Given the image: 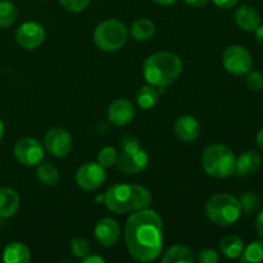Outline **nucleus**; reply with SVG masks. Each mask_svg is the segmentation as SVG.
<instances>
[{"mask_svg":"<svg viewBox=\"0 0 263 263\" xmlns=\"http://www.w3.org/2000/svg\"><path fill=\"white\" fill-rule=\"evenodd\" d=\"M125 241L135 261L149 262L158 258L163 248L161 216L148 208L131 213L125 226Z\"/></svg>","mask_w":263,"mask_h":263,"instance_id":"nucleus-1","label":"nucleus"},{"mask_svg":"<svg viewBox=\"0 0 263 263\" xmlns=\"http://www.w3.org/2000/svg\"><path fill=\"white\" fill-rule=\"evenodd\" d=\"M151 202V193L141 185L117 184L110 186L104 194V204L108 210L118 215L148 208Z\"/></svg>","mask_w":263,"mask_h":263,"instance_id":"nucleus-2","label":"nucleus"},{"mask_svg":"<svg viewBox=\"0 0 263 263\" xmlns=\"http://www.w3.org/2000/svg\"><path fill=\"white\" fill-rule=\"evenodd\" d=\"M182 71L181 59L171 51H159L149 55L143 64L146 82L154 87L168 86Z\"/></svg>","mask_w":263,"mask_h":263,"instance_id":"nucleus-3","label":"nucleus"},{"mask_svg":"<svg viewBox=\"0 0 263 263\" xmlns=\"http://www.w3.org/2000/svg\"><path fill=\"white\" fill-rule=\"evenodd\" d=\"M235 154L225 144H212L202 156L203 168L216 179H225L235 174Z\"/></svg>","mask_w":263,"mask_h":263,"instance_id":"nucleus-4","label":"nucleus"},{"mask_svg":"<svg viewBox=\"0 0 263 263\" xmlns=\"http://www.w3.org/2000/svg\"><path fill=\"white\" fill-rule=\"evenodd\" d=\"M205 213L212 223L217 226H230L239 220L241 207L239 199L230 194L220 193L207 200Z\"/></svg>","mask_w":263,"mask_h":263,"instance_id":"nucleus-5","label":"nucleus"},{"mask_svg":"<svg viewBox=\"0 0 263 263\" xmlns=\"http://www.w3.org/2000/svg\"><path fill=\"white\" fill-rule=\"evenodd\" d=\"M127 40V30L121 21L108 20L97 26L94 41L104 51H115L122 48Z\"/></svg>","mask_w":263,"mask_h":263,"instance_id":"nucleus-6","label":"nucleus"},{"mask_svg":"<svg viewBox=\"0 0 263 263\" xmlns=\"http://www.w3.org/2000/svg\"><path fill=\"white\" fill-rule=\"evenodd\" d=\"M222 63L226 71L234 76H243L251 71L253 59L251 53L241 45H231L222 55Z\"/></svg>","mask_w":263,"mask_h":263,"instance_id":"nucleus-7","label":"nucleus"},{"mask_svg":"<svg viewBox=\"0 0 263 263\" xmlns=\"http://www.w3.org/2000/svg\"><path fill=\"white\" fill-rule=\"evenodd\" d=\"M13 153L20 163L28 167L36 166L44 159L43 145L33 138H23L18 140Z\"/></svg>","mask_w":263,"mask_h":263,"instance_id":"nucleus-8","label":"nucleus"},{"mask_svg":"<svg viewBox=\"0 0 263 263\" xmlns=\"http://www.w3.org/2000/svg\"><path fill=\"white\" fill-rule=\"evenodd\" d=\"M105 177H107V174H105L104 167L94 162L82 164L76 172L77 185L84 190L98 189L105 181Z\"/></svg>","mask_w":263,"mask_h":263,"instance_id":"nucleus-9","label":"nucleus"},{"mask_svg":"<svg viewBox=\"0 0 263 263\" xmlns=\"http://www.w3.org/2000/svg\"><path fill=\"white\" fill-rule=\"evenodd\" d=\"M44 145L51 156L66 157L72 149V138L64 128H51L44 136Z\"/></svg>","mask_w":263,"mask_h":263,"instance_id":"nucleus-10","label":"nucleus"},{"mask_svg":"<svg viewBox=\"0 0 263 263\" xmlns=\"http://www.w3.org/2000/svg\"><path fill=\"white\" fill-rule=\"evenodd\" d=\"M15 40L23 49H35L45 40V30L40 23L25 22L18 27L15 32Z\"/></svg>","mask_w":263,"mask_h":263,"instance_id":"nucleus-11","label":"nucleus"},{"mask_svg":"<svg viewBox=\"0 0 263 263\" xmlns=\"http://www.w3.org/2000/svg\"><path fill=\"white\" fill-rule=\"evenodd\" d=\"M149 163V156L143 149L134 152H121V156L117 157V168L125 174H138L146 168Z\"/></svg>","mask_w":263,"mask_h":263,"instance_id":"nucleus-12","label":"nucleus"},{"mask_svg":"<svg viewBox=\"0 0 263 263\" xmlns=\"http://www.w3.org/2000/svg\"><path fill=\"white\" fill-rule=\"evenodd\" d=\"M95 239L103 247H113L118 241L121 235L120 225L113 218H102L97 223L94 230Z\"/></svg>","mask_w":263,"mask_h":263,"instance_id":"nucleus-13","label":"nucleus"},{"mask_svg":"<svg viewBox=\"0 0 263 263\" xmlns=\"http://www.w3.org/2000/svg\"><path fill=\"white\" fill-rule=\"evenodd\" d=\"M135 116L133 103L128 99H117L108 107V120L116 126L127 125Z\"/></svg>","mask_w":263,"mask_h":263,"instance_id":"nucleus-14","label":"nucleus"},{"mask_svg":"<svg viewBox=\"0 0 263 263\" xmlns=\"http://www.w3.org/2000/svg\"><path fill=\"white\" fill-rule=\"evenodd\" d=\"M175 134L184 143H192L197 140L200 134L199 122L192 116H181L175 121Z\"/></svg>","mask_w":263,"mask_h":263,"instance_id":"nucleus-15","label":"nucleus"},{"mask_svg":"<svg viewBox=\"0 0 263 263\" xmlns=\"http://www.w3.org/2000/svg\"><path fill=\"white\" fill-rule=\"evenodd\" d=\"M262 166V157L256 151H247L239 156L235 164V174L239 177L254 175Z\"/></svg>","mask_w":263,"mask_h":263,"instance_id":"nucleus-16","label":"nucleus"},{"mask_svg":"<svg viewBox=\"0 0 263 263\" xmlns=\"http://www.w3.org/2000/svg\"><path fill=\"white\" fill-rule=\"evenodd\" d=\"M235 22L241 30L252 32L261 25L259 13L251 5H241L235 12Z\"/></svg>","mask_w":263,"mask_h":263,"instance_id":"nucleus-17","label":"nucleus"},{"mask_svg":"<svg viewBox=\"0 0 263 263\" xmlns=\"http://www.w3.org/2000/svg\"><path fill=\"white\" fill-rule=\"evenodd\" d=\"M20 207V197L13 189L0 187V218H8L15 215Z\"/></svg>","mask_w":263,"mask_h":263,"instance_id":"nucleus-18","label":"nucleus"},{"mask_svg":"<svg viewBox=\"0 0 263 263\" xmlns=\"http://www.w3.org/2000/svg\"><path fill=\"white\" fill-rule=\"evenodd\" d=\"M31 259L30 249L22 243H10L3 252V261L5 263H27Z\"/></svg>","mask_w":263,"mask_h":263,"instance_id":"nucleus-19","label":"nucleus"},{"mask_svg":"<svg viewBox=\"0 0 263 263\" xmlns=\"http://www.w3.org/2000/svg\"><path fill=\"white\" fill-rule=\"evenodd\" d=\"M193 261H194L193 252L187 247L180 244L171 247L162 258L163 263H192Z\"/></svg>","mask_w":263,"mask_h":263,"instance_id":"nucleus-20","label":"nucleus"},{"mask_svg":"<svg viewBox=\"0 0 263 263\" xmlns=\"http://www.w3.org/2000/svg\"><path fill=\"white\" fill-rule=\"evenodd\" d=\"M220 249L228 258H238L244 251V241L236 235H229L221 240Z\"/></svg>","mask_w":263,"mask_h":263,"instance_id":"nucleus-21","label":"nucleus"},{"mask_svg":"<svg viewBox=\"0 0 263 263\" xmlns=\"http://www.w3.org/2000/svg\"><path fill=\"white\" fill-rule=\"evenodd\" d=\"M154 31H156L154 23L152 21L146 20V18L135 21L131 26V35L138 41L149 40L154 35Z\"/></svg>","mask_w":263,"mask_h":263,"instance_id":"nucleus-22","label":"nucleus"},{"mask_svg":"<svg viewBox=\"0 0 263 263\" xmlns=\"http://www.w3.org/2000/svg\"><path fill=\"white\" fill-rule=\"evenodd\" d=\"M136 102H138L139 107L143 109H151L158 102V91L152 85L143 86L141 89H139L138 94H136Z\"/></svg>","mask_w":263,"mask_h":263,"instance_id":"nucleus-23","label":"nucleus"},{"mask_svg":"<svg viewBox=\"0 0 263 263\" xmlns=\"http://www.w3.org/2000/svg\"><path fill=\"white\" fill-rule=\"evenodd\" d=\"M241 263H263V240H256L244 248L240 256Z\"/></svg>","mask_w":263,"mask_h":263,"instance_id":"nucleus-24","label":"nucleus"},{"mask_svg":"<svg viewBox=\"0 0 263 263\" xmlns=\"http://www.w3.org/2000/svg\"><path fill=\"white\" fill-rule=\"evenodd\" d=\"M36 176L43 182L44 185H55L59 180V172L53 164L50 163H43L39 166L37 171H36Z\"/></svg>","mask_w":263,"mask_h":263,"instance_id":"nucleus-25","label":"nucleus"},{"mask_svg":"<svg viewBox=\"0 0 263 263\" xmlns=\"http://www.w3.org/2000/svg\"><path fill=\"white\" fill-rule=\"evenodd\" d=\"M239 203H240L241 213H244L246 216H249L258 210L259 205H261V199H259V197L256 193L246 192L240 195Z\"/></svg>","mask_w":263,"mask_h":263,"instance_id":"nucleus-26","label":"nucleus"},{"mask_svg":"<svg viewBox=\"0 0 263 263\" xmlns=\"http://www.w3.org/2000/svg\"><path fill=\"white\" fill-rule=\"evenodd\" d=\"M17 17V9L15 5L9 0H2L0 2V27H9Z\"/></svg>","mask_w":263,"mask_h":263,"instance_id":"nucleus-27","label":"nucleus"},{"mask_svg":"<svg viewBox=\"0 0 263 263\" xmlns=\"http://www.w3.org/2000/svg\"><path fill=\"white\" fill-rule=\"evenodd\" d=\"M117 157V151L113 146H105L98 154V163L104 167V168H107V167L113 166L116 163Z\"/></svg>","mask_w":263,"mask_h":263,"instance_id":"nucleus-28","label":"nucleus"},{"mask_svg":"<svg viewBox=\"0 0 263 263\" xmlns=\"http://www.w3.org/2000/svg\"><path fill=\"white\" fill-rule=\"evenodd\" d=\"M71 251L77 258H84L90 253V244L84 238H74L71 241Z\"/></svg>","mask_w":263,"mask_h":263,"instance_id":"nucleus-29","label":"nucleus"},{"mask_svg":"<svg viewBox=\"0 0 263 263\" xmlns=\"http://www.w3.org/2000/svg\"><path fill=\"white\" fill-rule=\"evenodd\" d=\"M246 85L251 91H262L263 90V74L261 72L249 71L247 73Z\"/></svg>","mask_w":263,"mask_h":263,"instance_id":"nucleus-30","label":"nucleus"},{"mask_svg":"<svg viewBox=\"0 0 263 263\" xmlns=\"http://www.w3.org/2000/svg\"><path fill=\"white\" fill-rule=\"evenodd\" d=\"M90 2H91V0H59L62 7H64L67 10L73 13H79L82 12L84 9H86V8L89 7Z\"/></svg>","mask_w":263,"mask_h":263,"instance_id":"nucleus-31","label":"nucleus"},{"mask_svg":"<svg viewBox=\"0 0 263 263\" xmlns=\"http://www.w3.org/2000/svg\"><path fill=\"white\" fill-rule=\"evenodd\" d=\"M120 146H121V152H134L141 148L139 141L131 135L122 136L120 140Z\"/></svg>","mask_w":263,"mask_h":263,"instance_id":"nucleus-32","label":"nucleus"},{"mask_svg":"<svg viewBox=\"0 0 263 263\" xmlns=\"http://www.w3.org/2000/svg\"><path fill=\"white\" fill-rule=\"evenodd\" d=\"M218 259L220 258H218V254L215 249H202L198 254V262L200 263H217Z\"/></svg>","mask_w":263,"mask_h":263,"instance_id":"nucleus-33","label":"nucleus"},{"mask_svg":"<svg viewBox=\"0 0 263 263\" xmlns=\"http://www.w3.org/2000/svg\"><path fill=\"white\" fill-rule=\"evenodd\" d=\"M238 2L239 0H213L216 7H218L220 9H231Z\"/></svg>","mask_w":263,"mask_h":263,"instance_id":"nucleus-34","label":"nucleus"},{"mask_svg":"<svg viewBox=\"0 0 263 263\" xmlns=\"http://www.w3.org/2000/svg\"><path fill=\"white\" fill-rule=\"evenodd\" d=\"M254 226H256V230H257V233H258V235L263 238V210L258 213V215H257Z\"/></svg>","mask_w":263,"mask_h":263,"instance_id":"nucleus-35","label":"nucleus"},{"mask_svg":"<svg viewBox=\"0 0 263 263\" xmlns=\"http://www.w3.org/2000/svg\"><path fill=\"white\" fill-rule=\"evenodd\" d=\"M82 262L84 263H103V262H105V259L103 258V257L92 254V256L84 257V258H82Z\"/></svg>","mask_w":263,"mask_h":263,"instance_id":"nucleus-36","label":"nucleus"},{"mask_svg":"<svg viewBox=\"0 0 263 263\" xmlns=\"http://www.w3.org/2000/svg\"><path fill=\"white\" fill-rule=\"evenodd\" d=\"M185 3L189 5H192V7L202 8V7H204V5H207L208 0H185Z\"/></svg>","mask_w":263,"mask_h":263,"instance_id":"nucleus-37","label":"nucleus"},{"mask_svg":"<svg viewBox=\"0 0 263 263\" xmlns=\"http://www.w3.org/2000/svg\"><path fill=\"white\" fill-rule=\"evenodd\" d=\"M254 33H256V40L263 45V25H259L258 27L254 30Z\"/></svg>","mask_w":263,"mask_h":263,"instance_id":"nucleus-38","label":"nucleus"},{"mask_svg":"<svg viewBox=\"0 0 263 263\" xmlns=\"http://www.w3.org/2000/svg\"><path fill=\"white\" fill-rule=\"evenodd\" d=\"M256 143H257V146H258V148L263 152V128H261V130L258 131V134H257Z\"/></svg>","mask_w":263,"mask_h":263,"instance_id":"nucleus-39","label":"nucleus"},{"mask_svg":"<svg viewBox=\"0 0 263 263\" xmlns=\"http://www.w3.org/2000/svg\"><path fill=\"white\" fill-rule=\"evenodd\" d=\"M153 2L157 3V4H159V5H164V7H168V5L175 4L177 0H153Z\"/></svg>","mask_w":263,"mask_h":263,"instance_id":"nucleus-40","label":"nucleus"},{"mask_svg":"<svg viewBox=\"0 0 263 263\" xmlns=\"http://www.w3.org/2000/svg\"><path fill=\"white\" fill-rule=\"evenodd\" d=\"M4 131H5V127H4V123H3V121L0 120V141H2L3 136H4Z\"/></svg>","mask_w":263,"mask_h":263,"instance_id":"nucleus-41","label":"nucleus"}]
</instances>
